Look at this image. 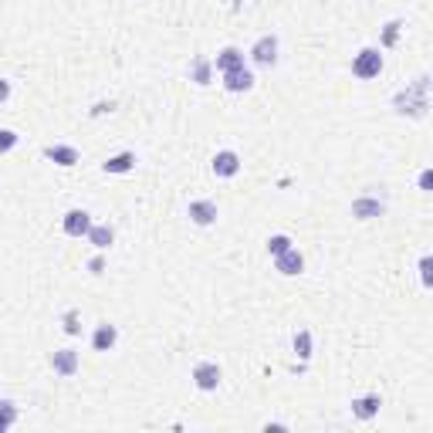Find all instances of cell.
Returning <instances> with one entry per match:
<instances>
[{
	"instance_id": "obj_7",
	"label": "cell",
	"mask_w": 433,
	"mask_h": 433,
	"mask_svg": "<svg viewBox=\"0 0 433 433\" xmlns=\"http://www.w3.org/2000/svg\"><path fill=\"white\" fill-rule=\"evenodd\" d=\"M186 213H190V220H193L197 227L217 224V204H213V200H193V204L186 206Z\"/></svg>"
},
{
	"instance_id": "obj_13",
	"label": "cell",
	"mask_w": 433,
	"mask_h": 433,
	"mask_svg": "<svg viewBox=\"0 0 433 433\" xmlns=\"http://www.w3.org/2000/svg\"><path fill=\"white\" fill-rule=\"evenodd\" d=\"M379 407H382L379 393H369V396H356V400H352V416H356V420H373V416L379 413Z\"/></svg>"
},
{
	"instance_id": "obj_6",
	"label": "cell",
	"mask_w": 433,
	"mask_h": 433,
	"mask_svg": "<svg viewBox=\"0 0 433 433\" xmlns=\"http://www.w3.org/2000/svg\"><path fill=\"white\" fill-rule=\"evenodd\" d=\"M275 268H278L284 278H295V275H302V271H305V257H302L298 247H288L284 254L275 257Z\"/></svg>"
},
{
	"instance_id": "obj_28",
	"label": "cell",
	"mask_w": 433,
	"mask_h": 433,
	"mask_svg": "<svg viewBox=\"0 0 433 433\" xmlns=\"http://www.w3.org/2000/svg\"><path fill=\"white\" fill-rule=\"evenodd\" d=\"M430 186H433V173L423 170V173H420V190H430Z\"/></svg>"
},
{
	"instance_id": "obj_30",
	"label": "cell",
	"mask_w": 433,
	"mask_h": 433,
	"mask_svg": "<svg viewBox=\"0 0 433 433\" xmlns=\"http://www.w3.org/2000/svg\"><path fill=\"white\" fill-rule=\"evenodd\" d=\"M3 430H10V427H7V423H3V420H0V433H3Z\"/></svg>"
},
{
	"instance_id": "obj_12",
	"label": "cell",
	"mask_w": 433,
	"mask_h": 433,
	"mask_svg": "<svg viewBox=\"0 0 433 433\" xmlns=\"http://www.w3.org/2000/svg\"><path fill=\"white\" fill-rule=\"evenodd\" d=\"M115 342H119V329L108 325V322H102V325L95 329V335H92V349H95V352H112Z\"/></svg>"
},
{
	"instance_id": "obj_25",
	"label": "cell",
	"mask_w": 433,
	"mask_h": 433,
	"mask_svg": "<svg viewBox=\"0 0 433 433\" xmlns=\"http://www.w3.org/2000/svg\"><path fill=\"white\" fill-rule=\"evenodd\" d=\"M78 322H81V318H78V311H65V332H68V335H78V332H81Z\"/></svg>"
},
{
	"instance_id": "obj_14",
	"label": "cell",
	"mask_w": 433,
	"mask_h": 433,
	"mask_svg": "<svg viewBox=\"0 0 433 433\" xmlns=\"http://www.w3.org/2000/svg\"><path fill=\"white\" fill-rule=\"evenodd\" d=\"M213 68H217L220 75H224V72H234V68H244V51L230 44V48H224V51L213 58Z\"/></svg>"
},
{
	"instance_id": "obj_9",
	"label": "cell",
	"mask_w": 433,
	"mask_h": 433,
	"mask_svg": "<svg viewBox=\"0 0 433 433\" xmlns=\"http://www.w3.org/2000/svg\"><path fill=\"white\" fill-rule=\"evenodd\" d=\"M224 88L230 95H240V92H251L254 88V75L247 68H234V72H224Z\"/></svg>"
},
{
	"instance_id": "obj_15",
	"label": "cell",
	"mask_w": 433,
	"mask_h": 433,
	"mask_svg": "<svg viewBox=\"0 0 433 433\" xmlns=\"http://www.w3.org/2000/svg\"><path fill=\"white\" fill-rule=\"evenodd\" d=\"M85 237H88V244H92L95 251H105V247H112V240H115V230L108 227V224H92Z\"/></svg>"
},
{
	"instance_id": "obj_10",
	"label": "cell",
	"mask_w": 433,
	"mask_h": 433,
	"mask_svg": "<svg viewBox=\"0 0 433 433\" xmlns=\"http://www.w3.org/2000/svg\"><path fill=\"white\" fill-rule=\"evenodd\" d=\"M386 213V204L376 200V197H359L352 200V217L356 220H373V217H382Z\"/></svg>"
},
{
	"instance_id": "obj_2",
	"label": "cell",
	"mask_w": 433,
	"mask_h": 433,
	"mask_svg": "<svg viewBox=\"0 0 433 433\" xmlns=\"http://www.w3.org/2000/svg\"><path fill=\"white\" fill-rule=\"evenodd\" d=\"M382 72V54L379 48H362V51L352 58V75L369 81V78H379Z\"/></svg>"
},
{
	"instance_id": "obj_21",
	"label": "cell",
	"mask_w": 433,
	"mask_h": 433,
	"mask_svg": "<svg viewBox=\"0 0 433 433\" xmlns=\"http://www.w3.org/2000/svg\"><path fill=\"white\" fill-rule=\"evenodd\" d=\"M288 247H291V237H288V234H275V237H268V254L271 257L284 254Z\"/></svg>"
},
{
	"instance_id": "obj_1",
	"label": "cell",
	"mask_w": 433,
	"mask_h": 433,
	"mask_svg": "<svg viewBox=\"0 0 433 433\" xmlns=\"http://www.w3.org/2000/svg\"><path fill=\"white\" fill-rule=\"evenodd\" d=\"M427 85H430V78H416V85L409 88V92H400L396 95V112L400 115H423L427 112Z\"/></svg>"
},
{
	"instance_id": "obj_19",
	"label": "cell",
	"mask_w": 433,
	"mask_h": 433,
	"mask_svg": "<svg viewBox=\"0 0 433 433\" xmlns=\"http://www.w3.org/2000/svg\"><path fill=\"white\" fill-rule=\"evenodd\" d=\"M400 31H403V21H389V24L382 27V41H379V48H393V44L400 41Z\"/></svg>"
},
{
	"instance_id": "obj_8",
	"label": "cell",
	"mask_w": 433,
	"mask_h": 433,
	"mask_svg": "<svg viewBox=\"0 0 433 433\" xmlns=\"http://www.w3.org/2000/svg\"><path fill=\"white\" fill-rule=\"evenodd\" d=\"M213 173L220 179H230L240 173V156L234 153V149H220V153L213 156Z\"/></svg>"
},
{
	"instance_id": "obj_20",
	"label": "cell",
	"mask_w": 433,
	"mask_h": 433,
	"mask_svg": "<svg viewBox=\"0 0 433 433\" xmlns=\"http://www.w3.org/2000/svg\"><path fill=\"white\" fill-rule=\"evenodd\" d=\"M295 352H298V359H311V332L308 329L295 332Z\"/></svg>"
},
{
	"instance_id": "obj_22",
	"label": "cell",
	"mask_w": 433,
	"mask_h": 433,
	"mask_svg": "<svg viewBox=\"0 0 433 433\" xmlns=\"http://www.w3.org/2000/svg\"><path fill=\"white\" fill-rule=\"evenodd\" d=\"M0 420H3L7 427H14V423H17V403H10V400H0Z\"/></svg>"
},
{
	"instance_id": "obj_27",
	"label": "cell",
	"mask_w": 433,
	"mask_h": 433,
	"mask_svg": "<svg viewBox=\"0 0 433 433\" xmlns=\"http://www.w3.org/2000/svg\"><path fill=\"white\" fill-rule=\"evenodd\" d=\"M7 99H10V81H7V78H0V105L7 102Z\"/></svg>"
},
{
	"instance_id": "obj_18",
	"label": "cell",
	"mask_w": 433,
	"mask_h": 433,
	"mask_svg": "<svg viewBox=\"0 0 433 433\" xmlns=\"http://www.w3.org/2000/svg\"><path fill=\"white\" fill-rule=\"evenodd\" d=\"M210 68H213V61L197 58V61H193V72H190V78H193L197 85H210Z\"/></svg>"
},
{
	"instance_id": "obj_11",
	"label": "cell",
	"mask_w": 433,
	"mask_h": 433,
	"mask_svg": "<svg viewBox=\"0 0 433 433\" xmlns=\"http://www.w3.org/2000/svg\"><path fill=\"white\" fill-rule=\"evenodd\" d=\"M51 369L58 376H75L78 373V352L75 349H58V352H51Z\"/></svg>"
},
{
	"instance_id": "obj_29",
	"label": "cell",
	"mask_w": 433,
	"mask_h": 433,
	"mask_svg": "<svg viewBox=\"0 0 433 433\" xmlns=\"http://www.w3.org/2000/svg\"><path fill=\"white\" fill-rule=\"evenodd\" d=\"M112 108H115L112 102H99L95 108H92V115H102V112H112Z\"/></svg>"
},
{
	"instance_id": "obj_23",
	"label": "cell",
	"mask_w": 433,
	"mask_h": 433,
	"mask_svg": "<svg viewBox=\"0 0 433 433\" xmlns=\"http://www.w3.org/2000/svg\"><path fill=\"white\" fill-rule=\"evenodd\" d=\"M17 146V132L14 129H0V153H10Z\"/></svg>"
},
{
	"instance_id": "obj_26",
	"label": "cell",
	"mask_w": 433,
	"mask_h": 433,
	"mask_svg": "<svg viewBox=\"0 0 433 433\" xmlns=\"http://www.w3.org/2000/svg\"><path fill=\"white\" fill-rule=\"evenodd\" d=\"M88 271H92V275H102V271H105V261H102V257H92V261H88Z\"/></svg>"
},
{
	"instance_id": "obj_5",
	"label": "cell",
	"mask_w": 433,
	"mask_h": 433,
	"mask_svg": "<svg viewBox=\"0 0 433 433\" xmlns=\"http://www.w3.org/2000/svg\"><path fill=\"white\" fill-rule=\"evenodd\" d=\"M88 227H92V213L81 210V206H72V210L65 213V220H61V230H65L68 237H85Z\"/></svg>"
},
{
	"instance_id": "obj_16",
	"label": "cell",
	"mask_w": 433,
	"mask_h": 433,
	"mask_svg": "<svg viewBox=\"0 0 433 433\" xmlns=\"http://www.w3.org/2000/svg\"><path fill=\"white\" fill-rule=\"evenodd\" d=\"M44 156H48L51 163H58V166H75L78 159H81L75 146H48V149H44Z\"/></svg>"
},
{
	"instance_id": "obj_4",
	"label": "cell",
	"mask_w": 433,
	"mask_h": 433,
	"mask_svg": "<svg viewBox=\"0 0 433 433\" xmlns=\"http://www.w3.org/2000/svg\"><path fill=\"white\" fill-rule=\"evenodd\" d=\"M251 58H254L261 68H275V65H278V38H275V34L257 38L254 48H251Z\"/></svg>"
},
{
	"instance_id": "obj_24",
	"label": "cell",
	"mask_w": 433,
	"mask_h": 433,
	"mask_svg": "<svg viewBox=\"0 0 433 433\" xmlns=\"http://www.w3.org/2000/svg\"><path fill=\"white\" fill-rule=\"evenodd\" d=\"M430 268H433V257H430V254H423V257H420V281H423V288H430V284H433Z\"/></svg>"
},
{
	"instance_id": "obj_3",
	"label": "cell",
	"mask_w": 433,
	"mask_h": 433,
	"mask_svg": "<svg viewBox=\"0 0 433 433\" xmlns=\"http://www.w3.org/2000/svg\"><path fill=\"white\" fill-rule=\"evenodd\" d=\"M224 379V373H220V366L217 362H197L193 366V386L200 389V393H213L217 386Z\"/></svg>"
},
{
	"instance_id": "obj_17",
	"label": "cell",
	"mask_w": 433,
	"mask_h": 433,
	"mask_svg": "<svg viewBox=\"0 0 433 433\" xmlns=\"http://www.w3.org/2000/svg\"><path fill=\"white\" fill-rule=\"evenodd\" d=\"M105 173H132L136 170V153H119L112 156V159H105L102 163Z\"/></svg>"
}]
</instances>
